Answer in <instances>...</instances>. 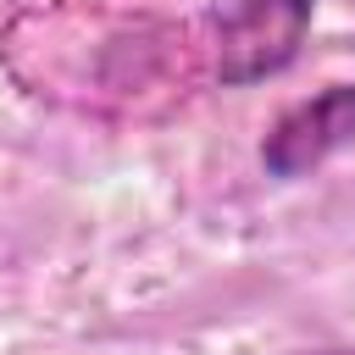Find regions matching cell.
Masks as SVG:
<instances>
[{"instance_id": "1", "label": "cell", "mask_w": 355, "mask_h": 355, "mask_svg": "<svg viewBox=\"0 0 355 355\" xmlns=\"http://www.w3.org/2000/svg\"><path fill=\"white\" fill-rule=\"evenodd\" d=\"M316 22V0H222L205 17V72L222 89L283 78Z\"/></svg>"}, {"instance_id": "3", "label": "cell", "mask_w": 355, "mask_h": 355, "mask_svg": "<svg viewBox=\"0 0 355 355\" xmlns=\"http://www.w3.org/2000/svg\"><path fill=\"white\" fill-rule=\"evenodd\" d=\"M300 355H355V349H300Z\"/></svg>"}, {"instance_id": "2", "label": "cell", "mask_w": 355, "mask_h": 355, "mask_svg": "<svg viewBox=\"0 0 355 355\" xmlns=\"http://www.w3.org/2000/svg\"><path fill=\"white\" fill-rule=\"evenodd\" d=\"M344 150H355V83H327L311 100H294L266 122L255 161L266 178L300 183Z\"/></svg>"}]
</instances>
